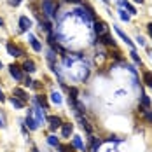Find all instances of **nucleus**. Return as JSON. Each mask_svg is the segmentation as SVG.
Segmentation results:
<instances>
[{"label":"nucleus","mask_w":152,"mask_h":152,"mask_svg":"<svg viewBox=\"0 0 152 152\" xmlns=\"http://www.w3.org/2000/svg\"><path fill=\"white\" fill-rule=\"evenodd\" d=\"M42 11L46 12L47 18H56V11H58V5L53 2V0H42Z\"/></svg>","instance_id":"f257e3e1"},{"label":"nucleus","mask_w":152,"mask_h":152,"mask_svg":"<svg viewBox=\"0 0 152 152\" xmlns=\"http://www.w3.org/2000/svg\"><path fill=\"white\" fill-rule=\"evenodd\" d=\"M30 28H31V19L28 16H21V18H19V30L28 31Z\"/></svg>","instance_id":"f03ea898"},{"label":"nucleus","mask_w":152,"mask_h":152,"mask_svg":"<svg viewBox=\"0 0 152 152\" xmlns=\"http://www.w3.org/2000/svg\"><path fill=\"white\" fill-rule=\"evenodd\" d=\"M7 53L11 54V56H14V58H19V56H23V51L19 49L18 46H14L12 42H9L7 44Z\"/></svg>","instance_id":"7ed1b4c3"},{"label":"nucleus","mask_w":152,"mask_h":152,"mask_svg":"<svg viewBox=\"0 0 152 152\" xmlns=\"http://www.w3.org/2000/svg\"><path fill=\"white\" fill-rule=\"evenodd\" d=\"M47 121H49V128L54 131V129H58V128H61V119L58 117V115H51V117H47Z\"/></svg>","instance_id":"20e7f679"},{"label":"nucleus","mask_w":152,"mask_h":152,"mask_svg":"<svg viewBox=\"0 0 152 152\" xmlns=\"http://www.w3.org/2000/svg\"><path fill=\"white\" fill-rule=\"evenodd\" d=\"M31 110H28V114H26V119H25V122H26V126H28V129H31V131H35L37 128H39V124L35 122V119L31 117Z\"/></svg>","instance_id":"39448f33"},{"label":"nucleus","mask_w":152,"mask_h":152,"mask_svg":"<svg viewBox=\"0 0 152 152\" xmlns=\"http://www.w3.org/2000/svg\"><path fill=\"white\" fill-rule=\"evenodd\" d=\"M9 72H11V75L14 77L16 80H23V72H21V68H19V66L11 65V66H9Z\"/></svg>","instance_id":"423d86ee"},{"label":"nucleus","mask_w":152,"mask_h":152,"mask_svg":"<svg viewBox=\"0 0 152 152\" xmlns=\"http://www.w3.org/2000/svg\"><path fill=\"white\" fill-rule=\"evenodd\" d=\"M114 30H115V33H117V35L121 37V39L124 40V42H126V44H128V46L133 49V42H131V39H129V37H128V35H126V33H124V31H122L121 28H119V26H114Z\"/></svg>","instance_id":"0eeeda50"},{"label":"nucleus","mask_w":152,"mask_h":152,"mask_svg":"<svg viewBox=\"0 0 152 152\" xmlns=\"http://www.w3.org/2000/svg\"><path fill=\"white\" fill-rule=\"evenodd\" d=\"M94 31H96V35H98V37H102V35L108 33V31H107V25L103 23V21H98V23L94 25Z\"/></svg>","instance_id":"6e6552de"},{"label":"nucleus","mask_w":152,"mask_h":152,"mask_svg":"<svg viewBox=\"0 0 152 152\" xmlns=\"http://www.w3.org/2000/svg\"><path fill=\"white\" fill-rule=\"evenodd\" d=\"M98 42H103L105 46H115V40H114V37H112V35H108V33L102 35V37H98Z\"/></svg>","instance_id":"1a4fd4ad"},{"label":"nucleus","mask_w":152,"mask_h":152,"mask_svg":"<svg viewBox=\"0 0 152 152\" xmlns=\"http://www.w3.org/2000/svg\"><path fill=\"white\" fill-rule=\"evenodd\" d=\"M74 131V124H61V135L63 138H68Z\"/></svg>","instance_id":"9d476101"},{"label":"nucleus","mask_w":152,"mask_h":152,"mask_svg":"<svg viewBox=\"0 0 152 152\" xmlns=\"http://www.w3.org/2000/svg\"><path fill=\"white\" fill-rule=\"evenodd\" d=\"M14 96L18 98V100H21L23 103H25V102L28 100V93H26V91H23L21 88H16V89H14Z\"/></svg>","instance_id":"9b49d317"},{"label":"nucleus","mask_w":152,"mask_h":152,"mask_svg":"<svg viewBox=\"0 0 152 152\" xmlns=\"http://www.w3.org/2000/svg\"><path fill=\"white\" fill-rule=\"evenodd\" d=\"M23 70H25V72H28V74L35 72V70H37V68H35V63H33L31 60H26L25 63H23Z\"/></svg>","instance_id":"f8f14e48"},{"label":"nucleus","mask_w":152,"mask_h":152,"mask_svg":"<svg viewBox=\"0 0 152 152\" xmlns=\"http://www.w3.org/2000/svg\"><path fill=\"white\" fill-rule=\"evenodd\" d=\"M119 5H121V9H128V12H129V14H137L135 7H133L129 2H126V0H121V2H119Z\"/></svg>","instance_id":"ddd939ff"},{"label":"nucleus","mask_w":152,"mask_h":152,"mask_svg":"<svg viewBox=\"0 0 152 152\" xmlns=\"http://www.w3.org/2000/svg\"><path fill=\"white\" fill-rule=\"evenodd\" d=\"M30 44H31V47H33V51H37V53H40V51H42V44L37 40V37L30 35Z\"/></svg>","instance_id":"4468645a"},{"label":"nucleus","mask_w":152,"mask_h":152,"mask_svg":"<svg viewBox=\"0 0 152 152\" xmlns=\"http://www.w3.org/2000/svg\"><path fill=\"white\" fill-rule=\"evenodd\" d=\"M100 145H102V140H98V138L91 137V145H89V152H96Z\"/></svg>","instance_id":"2eb2a0df"},{"label":"nucleus","mask_w":152,"mask_h":152,"mask_svg":"<svg viewBox=\"0 0 152 152\" xmlns=\"http://www.w3.org/2000/svg\"><path fill=\"white\" fill-rule=\"evenodd\" d=\"M33 114H35V122L37 124H40V122L44 121V114H42V108H33Z\"/></svg>","instance_id":"dca6fc26"},{"label":"nucleus","mask_w":152,"mask_h":152,"mask_svg":"<svg viewBox=\"0 0 152 152\" xmlns=\"http://www.w3.org/2000/svg\"><path fill=\"white\" fill-rule=\"evenodd\" d=\"M140 102H142V108H145V110H147V108L151 107V98H149V96H147L145 93H143V94L140 96Z\"/></svg>","instance_id":"f3484780"},{"label":"nucleus","mask_w":152,"mask_h":152,"mask_svg":"<svg viewBox=\"0 0 152 152\" xmlns=\"http://www.w3.org/2000/svg\"><path fill=\"white\" fill-rule=\"evenodd\" d=\"M77 119H79V122H80V126H82V128H84V129H86L88 133H91V126H89V122L86 121V119H84L82 115H77Z\"/></svg>","instance_id":"a211bd4d"},{"label":"nucleus","mask_w":152,"mask_h":152,"mask_svg":"<svg viewBox=\"0 0 152 152\" xmlns=\"http://www.w3.org/2000/svg\"><path fill=\"white\" fill-rule=\"evenodd\" d=\"M9 102H11V105L16 107V108H23V107H25V103H23L21 100H18L16 96H11V98H9Z\"/></svg>","instance_id":"6ab92c4d"},{"label":"nucleus","mask_w":152,"mask_h":152,"mask_svg":"<svg viewBox=\"0 0 152 152\" xmlns=\"http://www.w3.org/2000/svg\"><path fill=\"white\" fill-rule=\"evenodd\" d=\"M74 147H77L79 151H84V149H86V147H84V143H82V140H80V137H79V135H75V137H74Z\"/></svg>","instance_id":"aec40b11"},{"label":"nucleus","mask_w":152,"mask_h":152,"mask_svg":"<svg viewBox=\"0 0 152 152\" xmlns=\"http://www.w3.org/2000/svg\"><path fill=\"white\" fill-rule=\"evenodd\" d=\"M39 25H40V28L44 31L51 33V23H49V21H42V18H40V19H39Z\"/></svg>","instance_id":"412c9836"},{"label":"nucleus","mask_w":152,"mask_h":152,"mask_svg":"<svg viewBox=\"0 0 152 152\" xmlns=\"http://www.w3.org/2000/svg\"><path fill=\"white\" fill-rule=\"evenodd\" d=\"M143 80L149 88H152V72H143Z\"/></svg>","instance_id":"4be33fe9"},{"label":"nucleus","mask_w":152,"mask_h":152,"mask_svg":"<svg viewBox=\"0 0 152 152\" xmlns=\"http://www.w3.org/2000/svg\"><path fill=\"white\" fill-rule=\"evenodd\" d=\"M47 143L53 145V147H58V145H60V140L54 137V135H51V137H47Z\"/></svg>","instance_id":"5701e85b"},{"label":"nucleus","mask_w":152,"mask_h":152,"mask_svg":"<svg viewBox=\"0 0 152 152\" xmlns=\"http://www.w3.org/2000/svg\"><path fill=\"white\" fill-rule=\"evenodd\" d=\"M51 100H53L56 105H60V103H61V94H60V93H56V91H53V93H51Z\"/></svg>","instance_id":"b1692460"},{"label":"nucleus","mask_w":152,"mask_h":152,"mask_svg":"<svg viewBox=\"0 0 152 152\" xmlns=\"http://www.w3.org/2000/svg\"><path fill=\"white\" fill-rule=\"evenodd\" d=\"M37 103L44 107V110L47 108V102H46V98H44V96H37Z\"/></svg>","instance_id":"393cba45"},{"label":"nucleus","mask_w":152,"mask_h":152,"mask_svg":"<svg viewBox=\"0 0 152 152\" xmlns=\"http://www.w3.org/2000/svg\"><path fill=\"white\" fill-rule=\"evenodd\" d=\"M119 16H121L122 21H129V14H128V12H126L124 9H121V11H119Z\"/></svg>","instance_id":"a878e982"},{"label":"nucleus","mask_w":152,"mask_h":152,"mask_svg":"<svg viewBox=\"0 0 152 152\" xmlns=\"http://www.w3.org/2000/svg\"><path fill=\"white\" fill-rule=\"evenodd\" d=\"M131 58H133V61H135V63H142V61H140V56H138L135 51H131Z\"/></svg>","instance_id":"bb28decb"},{"label":"nucleus","mask_w":152,"mask_h":152,"mask_svg":"<svg viewBox=\"0 0 152 152\" xmlns=\"http://www.w3.org/2000/svg\"><path fill=\"white\" fill-rule=\"evenodd\" d=\"M58 147L61 152H72V147H68V145H58Z\"/></svg>","instance_id":"cd10ccee"},{"label":"nucleus","mask_w":152,"mask_h":152,"mask_svg":"<svg viewBox=\"0 0 152 152\" xmlns=\"http://www.w3.org/2000/svg\"><path fill=\"white\" fill-rule=\"evenodd\" d=\"M23 84H25V86H26V88H31V86H33V80H31L30 77H26V79H25V82H23Z\"/></svg>","instance_id":"c85d7f7f"},{"label":"nucleus","mask_w":152,"mask_h":152,"mask_svg":"<svg viewBox=\"0 0 152 152\" xmlns=\"http://www.w3.org/2000/svg\"><path fill=\"white\" fill-rule=\"evenodd\" d=\"M143 115H145V119H147L149 122H152V110H147V112H145Z\"/></svg>","instance_id":"c756f323"},{"label":"nucleus","mask_w":152,"mask_h":152,"mask_svg":"<svg viewBox=\"0 0 152 152\" xmlns=\"http://www.w3.org/2000/svg\"><path fill=\"white\" fill-rule=\"evenodd\" d=\"M21 2H23V0H9V4H11V5H14V7H18Z\"/></svg>","instance_id":"7c9ffc66"},{"label":"nucleus","mask_w":152,"mask_h":152,"mask_svg":"<svg viewBox=\"0 0 152 152\" xmlns=\"http://www.w3.org/2000/svg\"><path fill=\"white\" fill-rule=\"evenodd\" d=\"M137 40H138V44H140V46H145V40H143V39H142L140 35L137 37Z\"/></svg>","instance_id":"2f4dec72"},{"label":"nucleus","mask_w":152,"mask_h":152,"mask_svg":"<svg viewBox=\"0 0 152 152\" xmlns=\"http://www.w3.org/2000/svg\"><path fill=\"white\" fill-rule=\"evenodd\" d=\"M147 30H149V35L152 37V23H149V25H147Z\"/></svg>","instance_id":"473e14b6"},{"label":"nucleus","mask_w":152,"mask_h":152,"mask_svg":"<svg viewBox=\"0 0 152 152\" xmlns=\"http://www.w3.org/2000/svg\"><path fill=\"white\" fill-rule=\"evenodd\" d=\"M4 126H5V124H4V117L0 115V128H4Z\"/></svg>","instance_id":"72a5a7b5"},{"label":"nucleus","mask_w":152,"mask_h":152,"mask_svg":"<svg viewBox=\"0 0 152 152\" xmlns=\"http://www.w3.org/2000/svg\"><path fill=\"white\" fill-rule=\"evenodd\" d=\"M4 100H5V96H4V93L0 91V102H4Z\"/></svg>","instance_id":"f704fd0d"},{"label":"nucleus","mask_w":152,"mask_h":152,"mask_svg":"<svg viewBox=\"0 0 152 152\" xmlns=\"http://www.w3.org/2000/svg\"><path fill=\"white\" fill-rule=\"evenodd\" d=\"M0 26H4V19L2 18H0Z\"/></svg>","instance_id":"c9c22d12"},{"label":"nucleus","mask_w":152,"mask_h":152,"mask_svg":"<svg viewBox=\"0 0 152 152\" xmlns=\"http://www.w3.org/2000/svg\"><path fill=\"white\" fill-rule=\"evenodd\" d=\"M135 2H140V4H142V2H143V0H135Z\"/></svg>","instance_id":"e433bc0d"},{"label":"nucleus","mask_w":152,"mask_h":152,"mask_svg":"<svg viewBox=\"0 0 152 152\" xmlns=\"http://www.w3.org/2000/svg\"><path fill=\"white\" fill-rule=\"evenodd\" d=\"M31 152H39V151H37V149H33V151H31Z\"/></svg>","instance_id":"4c0bfd02"},{"label":"nucleus","mask_w":152,"mask_h":152,"mask_svg":"<svg viewBox=\"0 0 152 152\" xmlns=\"http://www.w3.org/2000/svg\"><path fill=\"white\" fill-rule=\"evenodd\" d=\"M2 66H4V65H2V61H0V68H2Z\"/></svg>","instance_id":"58836bf2"},{"label":"nucleus","mask_w":152,"mask_h":152,"mask_svg":"<svg viewBox=\"0 0 152 152\" xmlns=\"http://www.w3.org/2000/svg\"><path fill=\"white\" fill-rule=\"evenodd\" d=\"M103 2H108V0H103Z\"/></svg>","instance_id":"ea45409f"},{"label":"nucleus","mask_w":152,"mask_h":152,"mask_svg":"<svg viewBox=\"0 0 152 152\" xmlns=\"http://www.w3.org/2000/svg\"><path fill=\"white\" fill-rule=\"evenodd\" d=\"M65 2H68V0H65Z\"/></svg>","instance_id":"a19ab883"}]
</instances>
